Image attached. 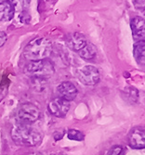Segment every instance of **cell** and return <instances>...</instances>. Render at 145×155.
I'll list each match as a JSON object with an SVG mask.
<instances>
[{"instance_id": "7c38bea8", "label": "cell", "mask_w": 145, "mask_h": 155, "mask_svg": "<svg viewBox=\"0 0 145 155\" xmlns=\"http://www.w3.org/2000/svg\"><path fill=\"white\" fill-rule=\"evenodd\" d=\"M133 54L136 61L140 65H144V59H145V42L144 40L137 41L134 44Z\"/></svg>"}, {"instance_id": "277c9868", "label": "cell", "mask_w": 145, "mask_h": 155, "mask_svg": "<svg viewBox=\"0 0 145 155\" xmlns=\"http://www.w3.org/2000/svg\"><path fill=\"white\" fill-rule=\"evenodd\" d=\"M17 116L20 121V124H30L39 119L40 110L36 105L27 102L21 105L18 110Z\"/></svg>"}, {"instance_id": "5b68a950", "label": "cell", "mask_w": 145, "mask_h": 155, "mask_svg": "<svg viewBox=\"0 0 145 155\" xmlns=\"http://www.w3.org/2000/svg\"><path fill=\"white\" fill-rule=\"evenodd\" d=\"M77 77L86 86H95L99 82L100 74L99 70L92 65H86L78 70Z\"/></svg>"}, {"instance_id": "ac0fdd59", "label": "cell", "mask_w": 145, "mask_h": 155, "mask_svg": "<svg viewBox=\"0 0 145 155\" xmlns=\"http://www.w3.org/2000/svg\"><path fill=\"white\" fill-rule=\"evenodd\" d=\"M123 148L119 145H115L113 147H112V149L109 150L108 155H120L122 153Z\"/></svg>"}, {"instance_id": "2e32d148", "label": "cell", "mask_w": 145, "mask_h": 155, "mask_svg": "<svg viewBox=\"0 0 145 155\" xmlns=\"http://www.w3.org/2000/svg\"><path fill=\"white\" fill-rule=\"evenodd\" d=\"M46 86H47V79L33 77L32 87L35 91H37V92L44 91L46 89Z\"/></svg>"}, {"instance_id": "8fae6325", "label": "cell", "mask_w": 145, "mask_h": 155, "mask_svg": "<svg viewBox=\"0 0 145 155\" xmlns=\"http://www.w3.org/2000/svg\"><path fill=\"white\" fill-rule=\"evenodd\" d=\"M15 10L9 0L0 2V21H9L13 19Z\"/></svg>"}, {"instance_id": "9c48e42d", "label": "cell", "mask_w": 145, "mask_h": 155, "mask_svg": "<svg viewBox=\"0 0 145 155\" xmlns=\"http://www.w3.org/2000/svg\"><path fill=\"white\" fill-rule=\"evenodd\" d=\"M86 43H88V41H86V37L80 33L72 34L66 39V44L68 48L76 52L81 50L86 46Z\"/></svg>"}, {"instance_id": "4fadbf2b", "label": "cell", "mask_w": 145, "mask_h": 155, "mask_svg": "<svg viewBox=\"0 0 145 155\" xmlns=\"http://www.w3.org/2000/svg\"><path fill=\"white\" fill-rule=\"evenodd\" d=\"M79 54V56L86 61H89L95 58V56L97 55V48L90 42H88L86 44V46L77 52Z\"/></svg>"}, {"instance_id": "5bb4252c", "label": "cell", "mask_w": 145, "mask_h": 155, "mask_svg": "<svg viewBox=\"0 0 145 155\" xmlns=\"http://www.w3.org/2000/svg\"><path fill=\"white\" fill-rule=\"evenodd\" d=\"M123 97L125 98V101L129 102L130 104H135L138 100H139V91L135 87H126L123 93Z\"/></svg>"}, {"instance_id": "9a60e30c", "label": "cell", "mask_w": 145, "mask_h": 155, "mask_svg": "<svg viewBox=\"0 0 145 155\" xmlns=\"http://www.w3.org/2000/svg\"><path fill=\"white\" fill-rule=\"evenodd\" d=\"M14 10L19 12V15L25 12H28L29 6H30L31 0H12L11 1Z\"/></svg>"}, {"instance_id": "6da1fadb", "label": "cell", "mask_w": 145, "mask_h": 155, "mask_svg": "<svg viewBox=\"0 0 145 155\" xmlns=\"http://www.w3.org/2000/svg\"><path fill=\"white\" fill-rule=\"evenodd\" d=\"M51 53L52 43L45 37H36L33 39L23 49L24 58L30 61L48 59Z\"/></svg>"}, {"instance_id": "e0dca14e", "label": "cell", "mask_w": 145, "mask_h": 155, "mask_svg": "<svg viewBox=\"0 0 145 155\" xmlns=\"http://www.w3.org/2000/svg\"><path fill=\"white\" fill-rule=\"evenodd\" d=\"M67 137L70 140H76V141H83L85 138L84 134L76 129H70L67 133Z\"/></svg>"}, {"instance_id": "7a4b0ae2", "label": "cell", "mask_w": 145, "mask_h": 155, "mask_svg": "<svg viewBox=\"0 0 145 155\" xmlns=\"http://www.w3.org/2000/svg\"><path fill=\"white\" fill-rule=\"evenodd\" d=\"M11 137L13 141L20 146L34 147L41 142V135L29 124H19L11 129Z\"/></svg>"}, {"instance_id": "d6986e66", "label": "cell", "mask_w": 145, "mask_h": 155, "mask_svg": "<svg viewBox=\"0 0 145 155\" xmlns=\"http://www.w3.org/2000/svg\"><path fill=\"white\" fill-rule=\"evenodd\" d=\"M8 40V35L5 32L0 31V48H2Z\"/></svg>"}, {"instance_id": "44dd1931", "label": "cell", "mask_w": 145, "mask_h": 155, "mask_svg": "<svg viewBox=\"0 0 145 155\" xmlns=\"http://www.w3.org/2000/svg\"><path fill=\"white\" fill-rule=\"evenodd\" d=\"M55 155H65L64 153H58V154H55Z\"/></svg>"}, {"instance_id": "ba28073f", "label": "cell", "mask_w": 145, "mask_h": 155, "mask_svg": "<svg viewBox=\"0 0 145 155\" xmlns=\"http://www.w3.org/2000/svg\"><path fill=\"white\" fill-rule=\"evenodd\" d=\"M61 97L64 98L67 101H74L77 95V88L76 86L71 82H62L59 87H58Z\"/></svg>"}, {"instance_id": "52a82bcc", "label": "cell", "mask_w": 145, "mask_h": 155, "mask_svg": "<svg viewBox=\"0 0 145 155\" xmlns=\"http://www.w3.org/2000/svg\"><path fill=\"white\" fill-rule=\"evenodd\" d=\"M128 142L133 149H144L145 147V131L143 126H136L128 134Z\"/></svg>"}, {"instance_id": "3957f363", "label": "cell", "mask_w": 145, "mask_h": 155, "mask_svg": "<svg viewBox=\"0 0 145 155\" xmlns=\"http://www.w3.org/2000/svg\"><path fill=\"white\" fill-rule=\"evenodd\" d=\"M24 72L31 77L48 79L55 74V67L48 59L33 61L25 66Z\"/></svg>"}, {"instance_id": "7402d4cb", "label": "cell", "mask_w": 145, "mask_h": 155, "mask_svg": "<svg viewBox=\"0 0 145 155\" xmlns=\"http://www.w3.org/2000/svg\"><path fill=\"white\" fill-rule=\"evenodd\" d=\"M2 1H4V0H0V2H2Z\"/></svg>"}, {"instance_id": "ffe728a7", "label": "cell", "mask_w": 145, "mask_h": 155, "mask_svg": "<svg viewBox=\"0 0 145 155\" xmlns=\"http://www.w3.org/2000/svg\"><path fill=\"white\" fill-rule=\"evenodd\" d=\"M28 155H42V154H40V153H37V152H35V153H31V154H28Z\"/></svg>"}, {"instance_id": "30bf717a", "label": "cell", "mask_w": 145, "mask_h": 155, "mask_svg": "<svg viewBox=\"0 0 145 155\" xmlns=\"http://www.w3.org/2000/svg\"><path fill=\"white\" fill-rule=\"evenodd\" d=\"M130 27H131L133 37L136 41L144 40L145 35V22L142 17L137 16L130 21Z\"/></svg>"}, {"instance_id": "8992f818", "label": "cell", "mask_w": 145, "mask_h": 155, "mask_svg": "<svg viewBox=\"0 0 145 155\" xmlns=\"http://www.w3.org/2000/svg\"><path fill=\"white\" fill-rule=\"evenodd\" d=\"M48 109L52 115L58 118H63L70 110V103L61 97H55L49 103Z\"/></svg>"}]
</instances>
